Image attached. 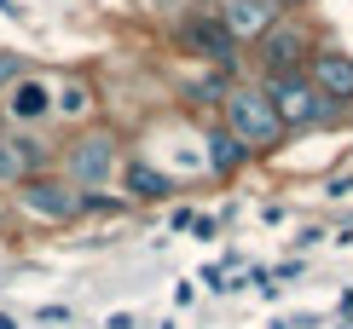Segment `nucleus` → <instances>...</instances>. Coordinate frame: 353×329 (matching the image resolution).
<instances>
[{
    "label": "nucleus",
    "instance_id": "obj_1",
    "mask_svg": "<svg viewBox=\"0 0 353 329\" xmlns=\"http://www.w3.org/2000/svg\"><path fill=\"white\" fill-rule=\"evenodd\" d=\"M226 122H232V133H238L249 151H261V145H272L278 133H284V122H278L267 93H232L226 98Z\"/></svg>",
    "mask_w": 353,
    "mask_h": 329
},
{
    "label": "nucleus",
    "instance_id": "obj_2",
    "mask_svg": "<svg viewBox=\"0 0 353 329\" xmlns=\"http://www.w3.org/2000/svg\"><path fill=\"white\" fill-rule=\"evenodd\" d=\"M272 110H278V122H296V127H307V122H325V116H330V104H325V93H319L313 81L284 76V81L272 87Z\"/></svg>",
    "mask_w": 353,
    "mask_h": 329
},
{
    "label": "nucleus",
    "instance_id": "obj_3",
    "mask_svg": "<svg viewBox=\"0 0 353 329\" xmlns=\"http://www.w3.org/2000/svg\"><path fill=\"white\" fill-rule=\"evenodd\" d=\"M110 162H116V145L110 139H81L76 151H70V173L81 179V185H93V179H110Z\"/></svg>",
    "mask_w": 353,
    "mask_h": 329
},
{
    "label": "nucleus",
    "instance_id": "obj_4",
    "mask_svg": "<svg viewBox=\"0 0 353 329\" xmlns=\"http://www.w3.org/2000/svg\"><path fill=\"white\" fill-rule=\"evenodd\" d=\"M23 202L35 208L41 220H70V214H76V191H64V185H47V179H35V185L23 191Z\"/></svg>",
    "mask_w": 353,
    "mask_h": 329
},
{
    "label": "nucleus",
    "instance_id": "obj_5",
    "mask_svg": "<svg viewBox=\"0 0 353 329\" xmlns=\"http://www.w3.org/2000/svg\"><path fill=\"white\" fill-rule=\"evenodd\" d=\"M313 76H319V87H325V93L353 98V58H342V52H319V58H313Z\"/></svg>",
    "mask_w": 353,
    "mask_h": 329
},
{
    "label": "nucleus",
    "instance_id": "obj_6",
    "mask_svg": "<svg viewBox=\"0 0 353 329\" xmlns=\"http://www.w3.org/2000/svg\"><path fill=\"white\" fill-rule=\"evenodd\" d=\"M272 23V0H232L226 6V35H261Z\"/></svg>",
    "mask_w": 353,
    "mask_h": 329
},
{
    "label": "nucleus",
    "instance_id": "obj_7",
    "mask_svg": "<svg viewBox=\"0 0 353 329\" xmlns=\"http://www.w3.org/2000/svg\"><path fill=\"white\" fill-rule=\"evenodd\" d=\"M35 156H41V145H29V139H18V145H12V139H0V173H12V179H18V173H29V168H35Z\"/></svg>",
    "mask_w": 353,
    "mask_h": 329
},
{
    "label": "nucleus",
    "instance_id": "obj_8",
    "mask_svg": "<svg viewBox=\"0 0 353 329\" xmlns=\"http://www.w3.org/2000/svg\"><path fill=\"white\" fill-rule=\"evenodd\" d=\"M6 104H12V116H41L47 110V87L41 81H18V93H12Z\"/></svg>",
    "mask_w": 353,
    "mask_h": 329
},
{
    "label": "nucleus",
    "instance_id": "obj_9",
    "mask_svg": "<svg viewBox=\"0 0 353 329\" xmlns=\"http://www.w3.org/2000/svg\"><path fill=\"white\" fill-rule=\"evenodd\" d=\"M191 41L209 47V58H232V35H226L220 23H191Z\"/></svg>",
    "mask_w": 353,
    "mask_h": 329
},
{
    "label": "nucleus",
    "instance_id": "obj_10",
    "mask_svg": "<svg viewBox=\"0 0 353 329\" xmlns=\"http://www.w3.org/2000/svg\"><path fill=\"white\" fill-rule=\"evenodd\" d=\"M128 185H134L139 197H163L168 179H163V173H151V168H134V173H128Z\"/></svg>",
    "mask_w": 353,
    "mask_h": 329
},
{
    "label": "nucleus",
    "instance_id": "obj_11",
    "mask_svg": "<svg viewBox=\"0 0 353 329\" xmlns=\"http://www.w3.org/2000/svg\"><path fill=\"white\" fill-rule=\"evenodd\" d=\"M87 104H93V93H87V87H81V81H70V87H64V93H58V110H64V116H81V110H87Z\"/></svg>",
    "mask_w": 353,
    "mask_h": 329
},
{
    "label": "nucleus",
    "instance_id": "obj_12",
    "mask_svg": "<svg viewBox=\"0 0 353 329\" xmlns=\"http://www.w3.org/2000/svg\"><path fill=\"white\" fill-rule=\"evenodd\" d=\"M296 52H301V35H272V47H267V58H272V64H290Z\"/></svg>",
    "mask_w": 353,
    "mask_h": 329
},
{
    "label": "nucleus",
    "instance_id": "obj_13",
    "mask_svg": "<svg viewBox=\"0 0 353 329\" xmlns=\"http://www.w3.org/2000/svg\"><path fill=\"white\" fill-rule=\"evenodd\" d=\"M214 162H220V168H232V162H238V145H232V139H214Z\"/></svg>",
    "mask_w": 353,
    "mask_h": 329
},
{
    "label": "nucleus",
    "instance_id": "obj_14",
    "mask_svg": "<svg viewBox=\"0 0 353 329\" xmlns=\"http://www.w3.org/2000/svg\"><path fill=\"white\" fill-rule=\"evenodd\" d=\"M12 70H18V64H12V58H0V81H6V76H12Z\"/></svg>",
    "mask_w": 353,
    "mask_h": 329
}]
</instances>
